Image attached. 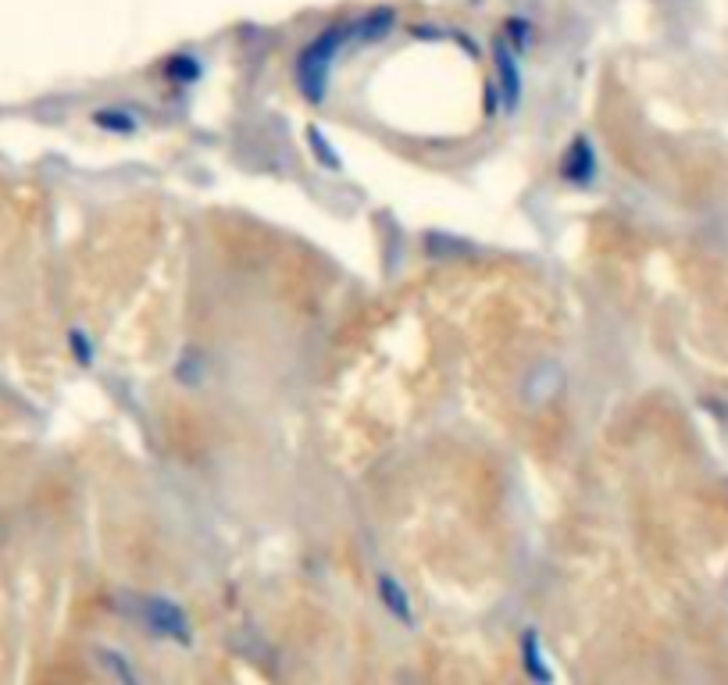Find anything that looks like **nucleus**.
I'll return each mask as SVG.
<instances>
[{"instance_id": "f257e3e1", "label": "nucleus", "mask_w": 728, "mask_h": 685, "mask_svg": "<svg viewBox=\"0 0 728 685\" xmlns=\"http://www.w3.org/2000/svg\"><path fill=\"white\" fill-rule=\"evenodd\" d=\"M393 25H397V11L386 4H375L351 22H336V25L322 29V33H318L297 57L300 94L308 100H322L329 94L332 65H336L351 47H361V43L368 47V43L386 40L393 33Z\"/></svg>"}, {"instance_id": "f03ea898", "label": "nucleus", "mask_w": 728, "mask_h": 685, "mask_svg": "<svg viewBox=\"0 0 728 685\" xmlns=\"http://www.w3.org/2000/svg\"><path fill=\"white\" fill-rule=\"evenodd\" d=\"M496 72H500V94H504V108L514 111L522 100V61H518V51L511 47V43L500 36L496 40Z\"/></svg>"}, {"instance_id": "7ed1b4c3", "label": "nucleus", "mask_w": 728, "mask_h": 685, "mask_svg": "<svg viewBox=\"0 0 728 685\" xmlns=\"http://www.w3.org/2000/svg\"><path fill=\"white\" fill-rule=\"evenodd\" d=\"M565 175L568 179H575V182H586V179H593L597 175V158H593V147H589V140L586 136H579V140L571 143V150L565 154Z\"/></svg>"}, {"instance_id": "20e7f679", "label": "nucleus", "mask_w": 728, "mask_h": 685, "mask_svg": "<svg viewBox=\"0 0 728 685\" xmlns=\"http://www.w3.org/2000/svg\"><path fill=\"white\" fill-rule=\"evenodd\" d=\"M164 75L179 86H190L193 79H201V61H196V54H172L169 65H164Z\"/></svg>"}, {"instance_id": "39448f33", "label": "nucleus", "mask_w": 728, "mask_h": 685, "mask_svg": "<svg viewBox=\"0 0 728 685\" xmlns=\"http://www.w3.org/2000/svg\"><path fill=\"white\" fill-rule=\"evenodd\" d=\"M504 29H507V36H504V40L511 43L514 51H525V47H528V40H533V22L522 19V14H514V19H507Z\"/></svg>"}, {"instance_id": "423d86ee", "label": "nucleus", "mask_w": 728, "mask_h": 685, "mask_svg": "<svg viewBox=\"0 0 728 685\" xmlns=\"http://www.w3.org/2000/svg\"><path fill=\"white\" fill-rule=\"evenodd\" d=\"M94 118H97V126H104V129H118V132H132L136 129V115L118 111V108H104Z\"/></svg>"}]
</instances>
